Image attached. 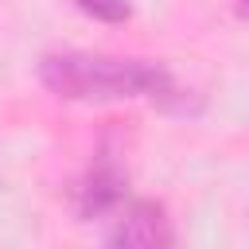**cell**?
I'll return each mask as SVG.
<instances>
[{
    "label": "cell",
    "instance_id": "6da1fadb",
    "mask_svg": "<svg viewBox=\"0 0 249 249\" xmlns=\"http://www.w3.org/2000/svg\"><path fill=\"white\" fill-rule=\"evenodd\" d=\"M39 82L62 101L109 105L148 101L167 113L198 109V97L156 58L105 54V51H51L39 58Z\"/></svg>",
    "mask_w": 249,
    "mask_h": 249
},
{
    "label": "cell",
    "instance_id": "7a4b0ae2",
    "mask_svg": "<svg viewBox=\"0 0 249 249\" xmlns=\"http://www.w3.org/2000/svg\"><path fill=\"white\" fill-rule=\"evenodd\" d=\"M66 198H70V210L82 218V222H97V218H109L121 202H128V167L117 152L113 140H101L93 160L86 163V171L66 187Z\"/></svg>",
    "mask_w": 249,
    "mask_h": 249
},
{
    "label": "cell",
    "instance_id": "3957f363",
    "mask_svg": "<svg viewBox=\"0 0 249 249\" xmlns=\"http://www.w3.org/2000/svg\"><path fill=\"white\" fill-rule=\"evenodd\" d=\"M101 249H179L175 222L160 198H128L109 214Z\"/></svg>",
    "mask_w": 249,
    "mask_h": 249
},
{
    "label": "cell",
    "instance_id": "277c9868",
    "mask_svg": "<svg viewBox=\"0 0 249 249\" xmlns=\"http://www.w3.org/2000/svg\"><path fill=\"white\" fill-rule=\"evenodd\" d=\"M74 8L97 23H124L132 16V4L128 0H74Z\"/></svg>",
    "mask_w": 249,
    "mask_h": 249
},
{
    "label": "cell",
    "instance_id": "5b68a950",
    "mask_svg": "<svg viewBox=\"0 0 249 249\" xmlns=\"http://www.w3.org/2000/svg\"><path fill=\"white\" fill-rule=\"evenodd\" d=\"M233 12H237L241 19H249V0H233Z\"/></svg>",
    "mask_w": 249,
    "mask_h": 249
}]
</instances>
